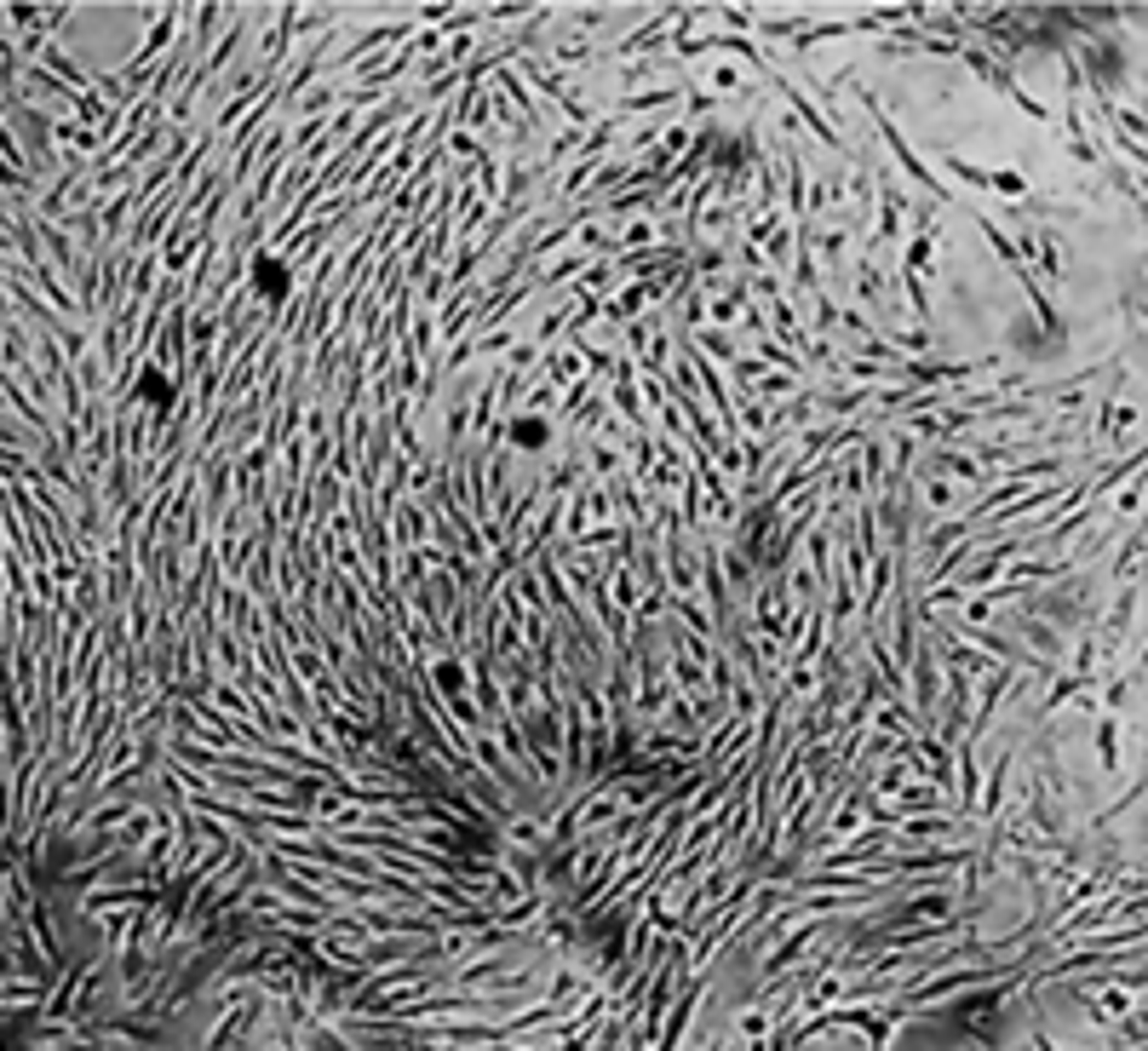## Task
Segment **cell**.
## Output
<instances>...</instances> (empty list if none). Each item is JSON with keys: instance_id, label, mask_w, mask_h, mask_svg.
Returning a JSON list of instances; mask_svg holds the SVG:
<instances>
[{"instance_id": "obj_3", "label": "cell", "mask_w": 1148, "mask_h": 1051, "mask_svg": "<svg viewBox=\"0 0 1148 1051\" xmlns=\"http://www.w3.org/2000/svg\"><path fill=\"white\" fill-rule=\"evenodd\" d=\"M138 397H144V402H155V408H167V402H172V385H167V374H161V368H144V374H138Z\"/></svg>"}, {"instance_id": "obj_1", "label": "cell", "mask_w": 1148, "mask_h": 1051, "mask_svg": "<svg viewBox=\"0 0 1148 1051\" xmlns=\"http://www.w3.org/2000/svg\"><path fill=\"white\" fill-rule=\"evenodd\" d=\"M247 287H253L259 305H287V299H293V264H287L276 247H259V253L247 259Z\"/></svg>"}, {"instance_id": "obj_2", "label": "cell", "mask_w": 1148, "mask_h": 1051, "mask_svg": "<svg viewBox=\"0 0 1148 1051\" xmlns=\"http://www.w3.org/2000/svg\"><path fill=\"white\" fill-rule=\"evenodd\" d=\"M506 437H512L523 454H535V448H546V443H552V425H546L540 414H523V420H512V431H506Z\"/></svg>"}, {"instance_id": "obj_4", "label": "cell", "mask_w": 1148, "mask_h": 1051, "mask_svg": "<svg viewBox=\"0 0 1148 1051\" xmlns=\"http://www.w3.org/2000/svg\"><path fill=\"white\" fill-rule=\"evenodd\" d=\"M437 678H443L448 690H460V684H466V667H460V661H437Z\"/></svg>"}]
</instances>
